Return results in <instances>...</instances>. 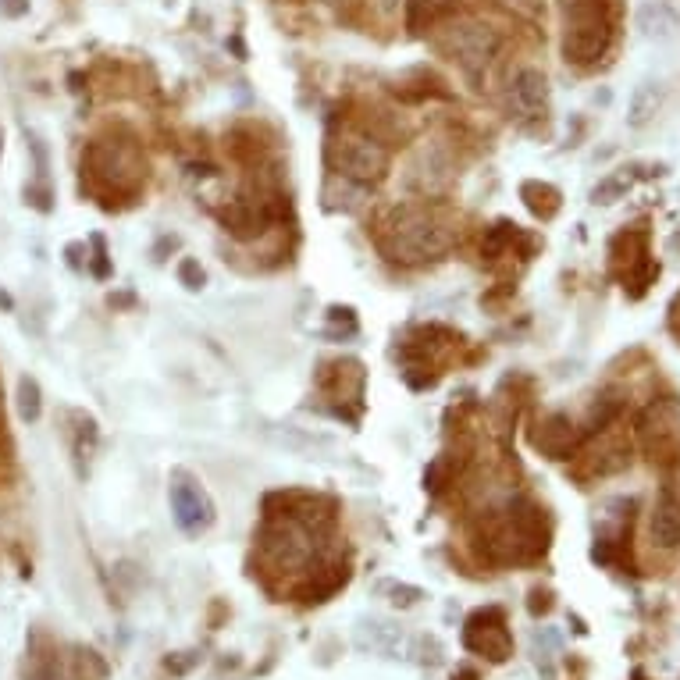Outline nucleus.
Returning <instances> with one entry per match:
<instances>
[{"label":"nucleus","mask_w":680,"mask_h":680,"mask_svg":"<svg viewBox=\"0 0 680 680\" xmlns=\"http://www.w3.org/2000/svg\"><path fill=\"white\" fill-rule=\"evenodd\" d=\"M72 421H75L72 453H75V463H79V470H82V463H90L93 449H97V421L86 417V413H72Z\"/></svg>","instance_id":"nucleus-19"},{"label":"nucleus","mask_w":680,"mask_h":680,"mask_svg":"<svg viewBox=\"0 0 680 680\" xmlns=\"http://www.w3.org/2000/svg\"><path fill=\"white\" fill-rule=\"evenodd\" d=\"M456 8H460V0H406V25H410V33H424L431 25L446 22Z\"/></svg>","instance_id":"nucleus-17"},{"label":"nucleus","mask_w":680,"mask_h":680,"mask_svg":"<svg viewBox=\"0 0 680 680\" xmlns=\"http://www.w3.org/2000/svg\"><path fill=\"white\" fill-rule=\"evenodd\" d=\"M463 645L478 656H488L492 663H506L513 652V638L506 631V616H502L499 606L478 609L470 616L467 627H463Z\"/></svg>","instance_id":"nucleus-7"},{"label":"nucleus","mask_w":680,"mask_h":680,"mask_svg":"<svg viewBox=\"0 0 680 680\" xmlns=\"http://www.w3.org/2000/svg\"><path fill=\"white\" fill-rule=\"evenodd\" d=\"M410 189L417 196H442L453 182V157L446 146L428 143L417 150V157L410 161V175H406Z\"/></svg>","instance_id":"nucleus-9"},{"label":"nucleus","mask_w":680,"mask_h":680,"mask_svg":"<svg viewBox=\"0 0 680 680\" xmlns=\"http://www.w3.org/2000/svg\"><path fill=\"white\" fill-rule=\"evenodd\" d=\"M552 602H549V591H531V613H545V609H549Z\"/></svg>","instance_id":"nucleus-28"},{"label":"nucleus","mask_w":680,"mask_h":680,"mask_svg":"<svg viewBox=\"0 0 680 680\" xmlns=\"http://www.w3.org/2000/svg\"><path fill=\"white\" fill-rule=\"evenodd\" d=\"M179 282L186 285L189 292H200L203 285H207V275H203L200 260H193V257L179 260Z\"/></svg>","instance_id":"nucleus-23"},{"label":"nucleus","mask_w":680,"mask_h":680,"mask_svg":"<svg viewBox=\"0 0 680 680\" xmlns=\"http://www.w3.org/2000/svg\"><path fill=\"white\" fill-rule=\"evenodd\" d=\"M499 33H495L488 22H456L449 29V54L456 57V65L470 75V79L478 82L481 75L492 68L495 54H499Z\"/></svg>","instance_id":"nucleus-5"},{"label":"nucleus","mask_w":680,"mask_h":680,"mask_svg":"<svg viewBox=\"0 0 680 680\" xmlns=\"http://www.w3.org/2000/svg\"><path fill=\"white\" fill-rule=\"evenodd\" d=\"M520 196H524L527 211L535 214V218H542V221L556 218V211H559L556 186H549V182H524V186H520Z\"/></svg>","instance_id":"nucleus-18"},{"label":"nucleus","mask_w":680,"mask_h":680,"mask_svg":"<svg viewBox=\"0 0 680 680\" xmlns=\"http://www.w3.org/2000/svg\"><path fill=\"white\" fill-rule=\"evenodd\" d=\"M271 221L264 200H235L221 211V225L235 235V239H253L257 232H264Z\"/></svg>","instance_id":"nucleus-14"},{"label":"nucleus","mask_w":680,"mask_h":680,"mask_svg":"<svg viewBox=\"0 0 680 680\" xmlns=\"http://www.w3.org/2000/svg\"><path fill=\"white\" fill-rule=\"evenodd\" d=\"M638 431L645 438L648 453L663 456L666 449H673L680 442V403L677 399H659L641 413Z\"/></svg>","instance_id":"nucleus-10"},{"label":"nucleus","mask_w":680,"mask_h":680,"mask_svg":"<svg viewBox=\"0 0 680 680\" xmlns=\"http://www.w3.org/2000/svg\"><path fill=\"white\" fill-rule=\"evenodd\" d=\"M538 428L542 431H535V446L542 449V456H549V460H570L574 456L581 435H577L574 421H570L567 413H552Z\"/></svg>","instance_id":"nucleus-13"},{"label":"nucleus","mask_w":680,"mask_h":680,"mask_svg":"<svg viewBox=\"0 0 680 680\" xmlns=\"http://www.w3.org/2000/svg\"><path fill=\"white\" fill-rule=\"evenodd\" d=\"M634 680H645V673H641V670H638V673H634Z\"/></svg>","instance_id":"nucleus-31"},{"label":"nucleus","mask_w":680,"mask_h":680,"mask_svg":"<svg viewBox=\"0 0 680 680\" xmlns=\"http://www.w3.org/2000/svg\"><path fill=\"white\" fill-rule=\"evenodd\" d=\"M82 171H90L93 179L104 182L114 193H136L139 182L146 179V161L132 143L97 139L82 157Z\"/></svg>","instance_id":"nucleus-4"},{"label":"nucleus","mask_w":680,"mask_h":680,"mask_svg":"<svg viewBox=\"0 0 680 680\" xmlns=\"http://www.w3.org/2000/svg\"><path fill=\"white\" fill-rule=\"evenodd\" d=\"M510 111L524 122H535V118H545L549 111V79H545L542 68L527 65L513 75L510 82Z\"/></svg>","instance_id":"nucleus-11"},{"label":"nucleus","mask_w":680,"mask_h":680,"mask_svg":"<svg viewBox=\"0 0 680 680\" xmlns=\"http://www.w3.org/2000/svg\"><path fill=\"white\" fill-rule=\"evenodd\" d=\"M171 513H175V524L186 531V535H200V531H207V527L214 524V502L211 495L203 492L200 485H196L193 478H175L171 481Z\"/></svg>","instance_id":"nucleus-8"},{"label":"nucleus","mask_w":680,"mask_h":680,"mask_svg":"<svg viewBox=\"0 0 680 680\" xmlns=\"http://www.w3.org/2000/svg\"><path fill=\"white\" fill-rule=\"evenodd\" d=\"M389 591L396 595V599H392L396 606H413V602L421 599V588H406V584H392Z\"/></svg>","instance_id":"nucleus-26"},{"label":"nucleus","mask_w":680,"mask_h":680,"mask_svg":"<svg viewBox=\"0 0 680 680\" xmlns=\"http://www.w3.org/2000/svg\"><path fill=\"white\" fill-rule=\"evenodd\" d=\"M666 104V86L659 79H645L634 86L631 100H627V125L631 129H645L656 122V114Z\"/></svg>","instance_id":"nucleus-16"},{"label":"nucleus","mask_w":680,"mask_h":680,"mask_svg":"<svg viewBox=\"0 0 680 680\" xmlns=\"http://www.w3.org/2000/svg\"><path fill=\"white\" fill-rule=\"evenodd\" d=\"M456 246V232L421 207H399L381 225V253L396 264H428Z\"/></svg>","instance_id":"nucleus-1"},{"label":"nucleus","mask_w":680,"mask_h":680,"mask_svg":"<svg viewBox=\"0 0 680 680\" xmlns=\"http://www.w3.org/2000/svg\"><path fill=\"white\" fill-rule=\"evenodd\" d=\"M0 15L4 18H25L29 15V0H0Z\"/></svg>","instance_id":"nucleus-27"},{"label":"nucleus","mask_w":680,"mask_h":680,"mask_svg":"<svg viewBox=\"0 0 680 680\" xmlns=\"http://www.w3.org/2000/svg\"><path fill=\"white\" fill-rule=\"evenodd\" d=\"M328 531V517H310V510L292 513H268L260 524V552L275 563L278 570H303L310 567L321 552V538Z\"/></svg>","instance_id":"nucleus-2"},{"label":"nucleus","mask_w":680,"mask_h":680,"mask_svg":"<svg viewBox=\"0 0 680 680\" xmlns=\"http://www.w3.org/2000/svg\"><path fill=\"white\" fill-rule=\"evenodd\" d=\"M339 175L353 186H374L389 175V150L371 136H349L339 146Z\"/></svg>","instance_id":"nucleus-6"},{"label":"nucleus","mask_w":680,"mask_h":680,"mask_svg":"<svg viewBox=\"0 0 680 680\" xmlns=\"http://www.w3.org/2000/svg\"><path fill=\"white\" fill-rule=\"evenodd\" d=\"M93 275L97 278H107L111 275V264H107V250H104V239H100V235H93Z\"/></svg>","instance_id":"nucleus-24"},{"label":"nucleus","mask_w":680,"mask_h":680,"mask_svg":"<svg viewBox=\"0 0 680 680\" xmlns=\"http://www.w3.org/2000/svg\"><path fill=\"white\" fill-rule=\"evenodd\" d=\"M634 25H638V33L645 36V40H673L680 29V15L666 4V0H645L638 8V15H634Z\"/></svg>","instance_id":"nucleus-15"},{"label":"nucleus","mask_w":680,"mask_h":680,"mask_svg":"<svg viewBox=\"0 0 680 680\" xmlns=\"http://www.w3.org/2000/svg\"><path fill=\"white\" fill-rule=\"evenodd\" d=\"M324 4H346V0H324Z\"/></svg>","instance_id":"nucleus-30"},{"label":"nucleus","mask_w":680,"mask_h":680,"mask_svg":"<svg viewBox=\"0 0 680 680\" xmlns=\"http://www.w3.org/2000/svg\"><path fill=\"white\" fill-rule=\"evenodd\" d=\"M0 150H4V132H0Z\"/></svg>","instance_id":"nucleus-32"},{"label":"nucleus","mask_w":680,"mask_h":680,"mask_svg":"<svg viewBox=\"0 0 680 680\" xmlns=\"http://www.w3.org/2000/svg\"><path fill=\"white\" fill-rule=\"evenodd\" d=\"M43 413V392H40V381L36 378H18V417H22L25 424L40 421Z\"/></svg>","instance_id":"nucleus-20"},{"label":"nucleus","mask_w":680,"mask_h":680,"mask_svg":"<svg viewBox=\"0 0 680 680\" xmlns=\"http://www.w3.org/2000/svg\"><path fill=\"white\" fill-rule=\"evenodd\" d=\"M399 4H403V0H378V8H381V11H396Z\"/></svg>","instance_id":"nucleus-29"},{"label":"nucleus","mask_w":680,"mask_h":680,"mask_svg":"<svg viewBox=\"0 0 680 680\" xmlns=\"http://www.w3.org/2000/svg\"><path fill=\"white\" fill-rule=\"evenodd\" d=\"M648 531H652V542L659 549H677L680 545V467L666 478L652 520H648Z\"/></svg>","instance_id":"nucleus-12"},{"label":"nucleus","mask_w":680,"mask_h":680,"mask_svg":"<svg viewBox=\"0 0 680 680\" xmlns=\"http://www.w3.org/2000/svg\"><path fill=\"white\" fill-rule=\"evenodd\" d=\"M613 43V15L606 0H567L563 11V57L570 65H595Z\"/></svg>","instance_id":"nucleus-3"},{"label":"nucleus","mask_w":680,"mask_h":680,"mask_svg":"<svg viewBox=\"0 0 680 680\" xmlns=\"http://www.w3.org/2000/svg\"><path fill=\"white\" fill-rule=\"evenodd\" d=\"M517 225H510V221H499L495 228H488V235L481 239V253L485 257H499V253H506V246L517 239Z\"/></svg>","instance_id":"nucleus-22"},{"label":"nucleus","mask_w":680,"mask_h":680,"mask_svg":"<svg viewBox=\"0 0 680 680\" xmlns=\"http://www.w3.org/2000/svg\"><path fill=\"white\" fill-rule=\"evenodd\" d=\"M29 680H72V677H68V673L61 670L57 663H40V666L33 670V677H29Z\"/></svg>","instance_id":"nucleus-25"},{"label":"nucleus","mask_w":680,"mask_h":680,"mask_svg":"<svg viewBox=\"0 0 680 680\" xmlns=\"http://www.w3.org/2000/svg\"><path fill=\"white\" fill-rule=\"evenodd\" d=\"M634 179L627 175V171H616V175H606V179L599 182V186L591 189V203H616V200H624L627 193H631Z\"/></svg>","instance_id":"nucleus-21"}]
</instances>
